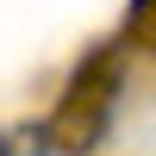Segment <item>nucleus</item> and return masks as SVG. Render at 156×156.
Here are the masks:
<instances>
[{
    "instance_id": "f257e3e1",
    "label": "nucleus",
    "mask_w": 156,
    "mask_h": 156,
    "mask_svg": "<svg viewBox=\"0 0 156 156\" xmlns=\"http://www.w3.org/2000/svg\"><path fill=\"white\" fill-rule=\"evenodd\" d=\"M119 87H125L119 44H106V50H94V56L75 69L69 94H62V106H56V125H50V131L62 137V150H94L100 144L112 106H119Z\"/></svg>"
},
{
    "instance_id": "f03ea898",
    "label": "nucleus",
    "mask_w": 156,
    "mask_h": 156,
    "mask_svg": "<svg viewBox=\"0 0 156 156\" xmlns=\"http://www.w3.org/2000/svg\"><path fill=\"white\" fill-rule=\"evenodd\" d=\"M125 37H137L144 50H156V0H131L125 6Z\"/></svg>"
},
{
    "instance_id": "7ed1b4c3",
    "label": "nucleus",
    "mask_w": 156,
    "mask_h": 156,
    "mask_svg": "<svg viewBox=\"0 0 156 156\" xmlns=\"http://www.w3.org/2000/svg\"><path fill=\"white\" fill-rule=\"evenodd\" d=\"M50 137H56V131H19V137H0V156H50Z\"/></svg>"
}]
</instances>
